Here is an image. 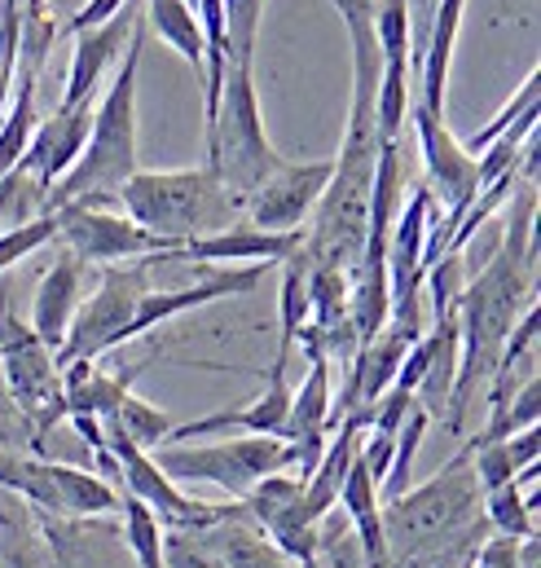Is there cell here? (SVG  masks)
Wrapping results in <instances>:
<instances>
[{
	"label": "cell",
	"mask_w": 541,
	"mask_h": 568,
	"mask_svg": "<svg viewBox=\"0 0 541 568\" xmlns=\"http://www.w3.org/2000/svg\"><path fill=\"white\" fill-rule=\"evenodd\" d=\"M533 216H538V185L524 176L511 194V221L489 256V265L462 286L458 295V375L453 393L445 406L449 432H462L476 397L493 384V371L502 362V348L524 317L529 304H538V239H533Z\"/></svg>",
	"instance_id": "1"
},
{
	"label": "cell",
	"mask_w": 541,
	"mask_h": 568,
	"mask_svg": "<svg viewBox=\"0 0 541 568\" xmlns=\"http://www.w3.org/2000/svg\"><path fill=\"white\" fill-rule=\"evenodd\" d=\"M141 49H145V27L136 22L133 40L115 67V80L106 84L102 102L93 106V129L84 154L75 168L44 194V212L53 207H120L124 181L136 176V80H141Z\"/></svg>",
	"instance_id": "2"
},
{
	"label": "cell",
	"mask_w": 541,
	"mask_h": 568,
	"mask_svg": "<svg viewBox=\"0 0 541 568\" xmlns=\"http://www.w3.org/2000/svg\"><path fill=\"white\" fill-rule=\"evenodd\" d=\"M120 212L167 247H185L194 239L221 234L243 221V203L216 181L212 168H176V172H136L120 190Z\"/></svg>",
	"instance_id": "3"
},
{
	"label": "cell",
	"mask_w": 541,
	"mask_h": 568,
	"mask_svg": "<svg viewBox=\"0 0 541 568\" xmlns=\"http://www.w3.org/2000/svg\"><path fill=\"white\" fill-rule=\"evenodd\" d=\"M203 145H207V163L216 172V181L247 203L273 172L286 163L273 150L269 133H265V115H261V98H256V80L252 67L229 62L216 111L203 120Z\"/></svg>",
	"instance_id": "4"
},
{
	"label": "cell",
	"mask_w": 541,
	"mask_h": 568,
	"mask_svg": "<svg viewBox=\"0 0 541 568\" xmlns=\"http://www.w3.org/2000/svg\"><path fill=\"white\" fill-rule=\"evenodd\" d=\"M476 507H480V485L471 471V445L453 454L422 489H406L397 503L384 507V538H388V560L392 551H436L445 556V542L471 538L476 534Z\"/></svg>",
	"instance_id": "5"
},
{
	"label": "cell",
	"mask_w": 541,
	"mask_h": 568,
	"mask_svg": "<svg viewBox=\"0 0 541 568\" xmlns=\"http://www.w3.org/2000/svg\"><path fill=\"white\" fill-rule=\"evenodd\" d=\"M159 471L176 485H216L229 498H247L265 476L299 467V449L277 436H238L216 445H159L150 454Z\"/></svg>",
	"instance_id": "6"
},
{
	"label": "cell",
	"mask_w": 541,
	"mask_h": 568,
	"mask_svg": "<svg viewBox=\"0 0 541 568\" xmlns=\"http://www.w3.org/2000/svg\"><path fill=\"white\" fill-rule=\"evenodd\" d=\"M163 261H129V265H106L98 274V291L89 300H80L71 331L62 339V348L53 353L58 371L71 362H98L111 348L129 344V326L136 317L141 295L150 291V270Z\"/></svg>",
	"instance_id": "7"
},
{
	"label": "cell",
	"mask_w": 541,
	"mask_h": 568,
	"mask_svg": "<svg viewBox=\"0 0 541 568\" xmlns=\"http://www.w3.org/2000/svg\"><path fill=\"white\" fill-rule=\"evenodd\" d=\"M0 371H4V384H9L13 406L31 419L35 436H44L58 419H67L58 362H53V353L31 335V326L13 313L9 286L4 283H0Z\"/></svg>",
	"instance_id": "8"
},
{
	"label": "cell",
	"mask_w": 541,
	"mask_h": 568,
	"mask_svg": "<svg viewBox=\"0 0 541 568\" xmlns=\"http://www.w3.org/2000/svg\"><path fill=\"white\" fill-rule=\"evenodd\" d=\"M0 485L22 494L27 503L58 511V516H106L120 511V494L93 476L80 471L71 463H53V458H35V454H18L0 445Z\"/></svg>",
	"instance_id": "9"
},
{
	"label": "cell",
	"mask_w": 541,
	"mask_h": 568,
	"mask_svg": "<svg viewBox=\"0 0 541 568\" xmlns=\"http://www.w3.org/2000/svg\"><path fill=\"white\" fill-rule=\"evenodd\" d=\"M62 247L80 265H129V261H181L176 247L145 234L115 207H53Z\"/></svg>",
	"instance_id": "10"
},
{
	"label": "cell",
	"mask_w": 541,
	"mask_h": 568,
	"mask_svg": "<svg viewBox=\"0 0 541 568\" xmlns=\"http://www.w3.org/2000/svg\"><path fill=\"white\" fill-rule=\"evenodd\" d=\"M106 458L115 463V476L124 480L129 498L145 503L163 529H203V525H216V520L229 511V507H212V503L185 498V494L159 471V463H154L145 449H136V445L120 440V436H106Z\"/></svg>",
	"instance_id": "11"
},
{
	"label": "cell",
	"mask_w": 541,
	"mask_h": 568,
	"mask_svg": "<svg viewBox=\"0 0 541 568\" xmlns=\"http://www.w3.org/2000/svg\"><path fill=\"white\" fill-rule=\"evenodd\" d=\"M335 159H308V163H282L269 181L243 203V221L269 234H295L321 203L330 185Z\"/></svg>",
	"instance_id": "12"
},
{
	"label": "cell",
	"mask_w": 541,
	"mask_h": 568,
	"mask_svg": "<svg viewBox=\"0 0 541 568\" xmlns=\"http://www.w3.org/2000/svg\"><path fill=\"white\" fill-rule=\"evenodd\" d=\"M247 520L295 565H317V525L304 516V480L290 471L265 476L247 494Z\"/></svg>",
	"instance_id": "13"
},
{
	"label": "cell",
	"mask_w": 541,
	"mask_h": 568,
	"mask_svg": "<svg viewBox=\"0 0 541 568\" xmlns=\"http://www.w3.org/2000/svg\"><path fill=\"white\" fill-rule=\"evenodd\" d=\"M89 129H93V102H84V106H58L49 120L35 124L31 142H27L22 159H18V172L31 176L49 194L75 168V159L84 154Z\"/></svg>",
	"instance_id": "14"
},
{
	"label": "cell",
	"mask_w": 541,
	"mask_h": 568,
	"mask_svg": "<svg viewBox=\"0 0 541 568\" xmlns=\"http://www.w3.org/2000/svg\"><path fill=\"white\" fill-rule=\"evenodd\" d=\"M136 22H141V9L124 4L102 27H89V31L75 36V53H71V71H67V93H62L58 106H84V102H93V93L106 84L111 67L124 58Z\"/></svg>",
	"instance_id": "15"
},
{
	"label": "cell",
	"mask_w": 541,
	"mask_h": 568,
	"mask_svg": "<svg viewBox=\"0 0 541 568\" xmlns=\"http://www.w3.org/2000/svg\"><path fill=\"white\" fill-rule=\"evenodd\" d=\"M286 410H290V388H286V362H273L265 371V393L256 402H247L243 410H216L190 424H176L167 432L163 445H190L194 436H212V432H243V436H277L286 427Z\"/></svg>",
	"instance_id": "16"
},
{
	"label": "cell",
	"mask_w": 541,
	"mask_h": 568,
	"mask_svg": "<svg viewBox=\"0 0 541 568\" xmlns=\"http://www.w3.org/2000/svg\"><path fill=\"white\" fill-rule=\"evenodd\" d=\"M304 243V230L295 234H269V230H256L247 221L221 230V234H207V239H194L181 247V261H203V265H286Z\"/></svg>",
	"instance_id": "17"
},
{
	"label": "cell",
	"mask_w": 541,
	"mask_h": 568,
	"mask_svg": "<svg viewBox=\"0 0 541 568\" xmlns=\"http://www.w3.org/2000/svg\"><path fill=\"white\" fill-rule=\"evenodd\" d=\"M80 300H84V265H80L71 252H62V256L44 270V278L35 286V300H31V317H27L31 335H35L49 353L62 348Z\"/></svg>",
	"instance_id": "18"
},
{
	"label": "cell",
	"mask_w": 541,
	"mask_h": 568,
	"mask_svg": "<svg viewBox=\"0 0 541 568\" xmlns=\"http://www.w3.org/2000/svg\"><path fill=\"white\" fill-rule=\"evenodd\" d=\"M145 371V362L133 371H102L98 362H71L62 366V406H67V419H111L115 406L133 393L136 375Z\"/></svg>",
	"instance_id": "19"
},
{
	"label": "cell",
	"mask_w": 541,
	"mask_h": 568,
	"mask_svg": "<svg viewBox=\"0 0 541 568\" xmlns=\"http://www.w3.org/2000/svg\"><path fill=\"white\" fill-rule=\"evenodd\" d=\"M462 9H467V0H436L431 27H427V44H422V62H418V98H414V106H422V111H431L440 120H445V89H449V67H453Z\"/></svg>",
	"instance_id": "20"
},
{
	"label": "cell",
	"mask_w": 541,
	"mask_h": 568,
	"mask_svg": "<svg viewBox=\"0 0 541 568\" xmlns=\"http://www.w3.org/2000/svg\"><path fill=\"white\" fill-rule=\"evenodd\" d=\"M361 436H366L361 419H344L339 436L326 440L317 467L308 471V480H304V516L313 525H321L330 516V507L339 503V489H344V480H348V471H353V463L361 454Z\"/></svg>",
	"instance_id": "21"
},
{
	"label": "cell",
	"mask_w": 541,
	"mask_h": 568,
	"mask_svg": "<svg viewBox=\"0 0 541 568\" xmlns=\"http://www.w3.org/2000/svg\"><path fill=\"white\" fill-rule=\"evenodd\" d=\"M203 534H207L212 551L221 556L225 568H304V565H295L290 556H282L269 538L247 520V511H234V507H229V511H225L216 525H207ZM308 568H317V565H308Z\"/></svg>",
	"instance_id": "22"
},
{
	"label": "cell",
	"mask_w": 541,
	"mask_h": 568,
	"mask_svg": "<svg viewBox=\"0 0 541 568\" xmlns=\"http://www.w3.org/2000/svg\"><path fill=\"white\" fill-rule=\"evenodd\" d=\"M339 507L348 511L357 538H361V556L366 568H388V538H384V503H379V480L361 467V458L353 463L344 489H339Z\"/></svg>",
	"instance_id": "23"
},
{
	"label": "cell",
	"mask_w": 541,
	"mask_h": 568,
	"mask_svg": "<svg viewBox=\"0 0 541 568\" xmlns=\"http://www.w3.org/2000/svg\"><path fill=\"white\" fill-rule=\"evenodd\" d=\"M422 339H427V371H422V379L414 388V402L431 419H445V406H449V393H453V375H458V317L453 313L436 317Z\"/></svg>",
	"instance_id": "24"
},
{
	"label": "cell",
	"mask_w": 541,
	"mask_h": 568,
	"mask_svg": "<svg viewBox=\"0 0 541 568\" xmlns=\"http://www.w3.org/2000/svg\"><path fill=\"white\" fill-rule=\"evenodd\" d=\"M308 375L304 384L290 393V410H286V427H282V440H313V436H326L330 432V410H335V397H330V362L321 353H308Z\"/></svg>",
	"instance_id": "25"
},
{
	"label": "cell",
	"mask_w": 541,
	"mask_h": 568,
	"mask_svg": "<svg viewBox=\"0 0 541 568\" xmlns=\"http://www.w3.org/2000/svg\"><path fill=\"white\" fill-rule=\"evenodd\" d=\"M145 22L150 31L172 44L194 71H203V31H198V13L185 0H145Z\"/></svg>",
	"instance_id": "26"
},
{
	"label": "cell",
	"mask_w": 541,
	"mask_h": 568,
	"mask_svg": "<svg viewBox=\"0 0 541 568\" xmlns=\"http://www.w3.org/2000/svg\"><path fill=\"white\" fill-rule=\"evenodd\" d=\"M277 313H282V339H277V357L273 362H290V348L299 344V335L308 331L313 322V300H308V270L299 256H290L282 265V300H277Z\"/></svg>",
	"instance_id": "27"
},
{
	"label": "cell",
	"mask_w": 541,
	"mask_h": 568,
	"mask_svg": "<svg viewBox=\"0 0 541 568\" xmlns=\"http://www.w3.org/2000/svg\"><path fill=\"white\" fill-rule=\"evenodd\" d=\"M102 432H106V436L129 440V445L145 449V454H154V449L167 440L172 419H167L159 406H150V402H141L136 393H129V397L115 406V415H111V419H102Z\"/></svg>",
	"instance_id": "28"
},
{
	"label": "cell",
	"mask_w": 541,
	"mask_h": 568,
	"mask_svg": "<svg viewBox=\"0 0 541 568\" xmlns=\"http://www.w3.org/2000/svg\"><path fill=\"white\" fill-rule=\"evenodd\" d=\"M538 415H541V379L533 375L502 406H489V427L471 445H493V440H507V436H516L524 427H538Z\"/></svg>",
	"instance_id": "29"
},
{
	"label": "cell",
	"mask_w": 541,
	"mask_h": 568,
	"mask_svg": "<svg viewBox=\"0 0 541 568\" xmlns=\"http://www.w3.org/2000/svg\"><path fill=\"white\" fill-rule=\"evenodd\" d=\"M427 427H431V415L414 402V410L406 415V424L397 427V440H392V467H388V476H384V485H379V494H384L388 503H397V498L409 489V471H414V458H418V445H422Z\"/></svg>",
	"instance_id": "30"
},
{
	"label": "cell",
	"mask_w": 541,
	"mask_h": 568,
	"mask_svg": "<svg viewBox=\"0 0 541 568\" xmlns=\"http://www.w3.org/2000/svg\"><path fill=\"white\" fill-rule=\"evenodd\" d=\"M484 498V511H489V525L502 534V538H538V507H529L520 480L502 485V489H489L480 494Z\"/></svg>",
	"instance_id": "31"
},
{
	"label": "cell",
	"mask_w": 541,
	"mask_h": 568,
	"mask_svg": "<svg viewBox=\"0 0 541 568\" xmlns=\"http://www.w3.org/2000/svg\"><path fill=\"white\" fill-rule=\"evenodd\" d=\"M538 102H541V71L533 67V71H529V80H524V84L511 93V102H507V106H502V111H498V115H493L484 129H476V133L462 142V150H467L471 159H476V154H484L489 145L507 133V129H516L524 115H538Z\"/></svg>",
	"instance_id": "32"
},
{
	"label": "cell",
	"mask_w": 541,
	"mask_h": 568,
	"mask_svg": "<svg viewBox=\"0 0 541 568\" xmlns=\"http://www.w3.org/2000/svg\"><path fill=\"white\" fill-rule=\"evenodd\" d=\"M120 511H124V538L136 568H163V525L154 520V511L136 498H124Z\"/></svg>",
	"instance_id": "33"
},
{
	"label": "cell",
	"mask_w": 541,
	"mask_h": 568,
	"mask_svg": "<svg viewBox=\"0 0 541 568\" xmlns=\"http://www.w3.org/2000/svg\"><path fill=\"white\" fill-rule=\"evenodd\" d=\"M225 4V44H229V62L252 67L256 58V36H261V18L269 0H221Z\"/></svg>",
	"instance_id": "34"
},
{
	"label": "cell",
	"mask_w": 541,
	"mask_h": 568,
	"mask_svg": "<svg viewBox=\"0 0 541 568\" xmlns=\"http://www.w3.org/2000/svg\"><path fill=\"white\" fill-rule=\"evenodd\" d=\"M58 239V221L44 212V216H31V221H22V225H9V230H0V278H4V270H13L18 261H27V256H35L40 247H49Z\"/></svg>",
	"instance_id": "35"
},
{
	"label": "cell",
	"mask_w": 541,
	"mask_h": 568,
	"mask_svg": "<svg viewBox=\"0 0 541 568\" xmlns=\"http://www.w3.org/2000/svg\"><path fill=\"white\" fill-rule=\"evenodd\" d=\"M203 529H163V568H225Z\"/></svg>",
	"instance_id": "36"
},
{
	"label": "cell",
	"mask_w": 541,
	"mask_h": 568,
	"mask_svg": "<svg viewBox=\"0 0 541 568\" xmlns=\"http://www.w3.org/2000/svg\"><path fill=\"white\" fill-rule=\"evenodd\" d=\"M18 75V0H0V115Z\"/></svg>",
	"instance_id": "37"
},
{
	"label": "cell",
	"mask_w": 541,
	"mask_h": 568,
	"mask_svg": "<svg viewBox=\"0 0 541 568\" xmlns=\"http://www.w3.org/2000/svg\"><path fill=\"white\" fill-rule=\"evenodd\" d=\"M124 4H133V0H84V4L62 22V31L80 36V31H89V27H102V22H106V18H115Z\"/></svg>",
	"instance_id": "38"
},
{
	"label": "cell",
	"mask_w": 541,
	"mask_h": 568,
	"mask_svg": "<svg viewBox=\"0 0 541 568\" xmlns=\"http://www.w3.org/2000/svg\"><path fill=\"white\" fill-rule=\"evenodd\" d=\"M502 445H507V458H511L516 476H520L524 467H538V454H541V432H538V427H524V432L507 436Z\"/></svg>",
	"instance_id": "39"
},
{
	"label": "cell",
	"mask_w": 541,
	"mask_h": 568,
	"mask_svg": "<svg viewBox=\"0 0 541 568\" xmlns=\"http://www.w3.org/2000/svg\"><path fill=\"white\" fill-rule=\"evenodd\" d=\"M516 568H541V538H524V542H520Z\"/></svg>",
	"instance_id": "40"
},
{
	"label": "cell",
	"mask_w": 541,
	"mask_h": 568,
	"mask_svg": "<svg viewBox=\"0 0 541 568\" xmlns=\"http://www.w3.org/2000/svg\"><path fill=\"white\" fill-rule=\"evenodd\" d=\"M330 4H335V9H339V18L348 22V18H357V13H366V9L375 4V0H330Z\"/></svg>",
	"instance_id": "41"
}]
</instances>
